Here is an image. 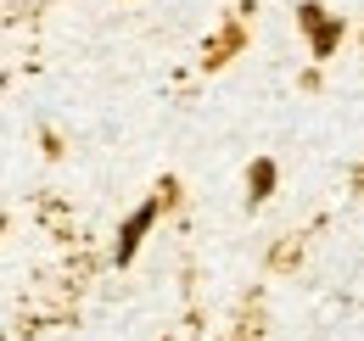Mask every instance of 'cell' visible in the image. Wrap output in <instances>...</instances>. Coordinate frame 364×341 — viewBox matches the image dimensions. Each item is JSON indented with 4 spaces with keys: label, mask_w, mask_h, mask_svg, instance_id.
Wrapping results in <instances>:
<instances>
[{
    "label": "cell",
    "mask_w": 364,
    "mask_h": 341,
    "mask_svg": "<svg viewBox=\"0 0 364 341\" xmlns=\"http://www.w3.org/2000/svg\"><path fill=\"white\" fill-rule=\"evenodd\" d=\"M297 23L309 28V45H314L319 62H331V56H336V45H342V34H348V28H342V17H325V6H314V0H303V6H297Z\"/></svg>",
    "instance_id": "6da1fadb"
},
{
    "label": "cell",
    "mask_w": 364,
    "mask_h": 341,
    "mask_svg": "<svg viewBox=\"0 0 364 341\" xmlns=\"http://www.w3.org/2000/svg\"><path fill=\"white\" fill-rule=\"evenodd\" d=\"M157 213H163V196H151V202H140L135 213L124 218V229H118V263H129V257L140 252V241H146V235H151V224H157Z\"/></svg>",
    "instance_id": "7a4b0ae2"
},
{
    "label": "cell",
    "mask_w": 364,
    "mask_h": 341,
    "mask_svg": "<svg viewBox=\"0 0 364 341\" xmlns=\"http://www.w3.org/2000/svg\"><path fill=\"white\" fill-rule=\"evenodd\" d=\"M274 179H280L274 157H252V168H247V202H252V207L274 196Z\"/></svg>",
    "instance_id": "3957f363"
}]
</instances>
